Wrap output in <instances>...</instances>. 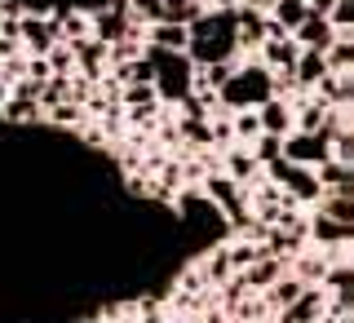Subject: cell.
Segmentation results:
<instances>
[{"label":"cell","instance_id":"obj_1","mask_svg":"<svg viewBox=\"0 0 354 323\" xmlns=\"http://www.w3.org/2000/svg\"><path fill=\"white\" fill-rule=\"evenodd\" d=\"M186 58L195 66L239 58L235 49V9H204L186 22Z\"/></svg>","mask_w":354,"mask_h":323},{"label":"cell","instance_id":"obj_2","mask_svg":"<svg viewBox=\"0 0 354 323\" xmlns=\"http://www.w3.org/2000/svg\"><path fill=\"white\" fill-rule=\"evenodd\" d=\"M151 62V89L160 98V107H177L182 98H191V80H195V62L186 53L173 49H155V44H142Z\"/></svg>","mask_w":354,"mask_h":323},{"label":"cell","instance_id":"obj_3","mask_svg":"<svg viewBox=\"0 0 354 323\" xmlns=\"http://www.w3.org/2000/svg\"><path fill=\"white\" fill-rule=\"evenodd\" d=\"M274 89H270V71L252 58V62H239L235 75L217 89V102L226 111H257L261 102H270Z\"/></svg>","mask_w":354,"mask_h":323},{"label":"cell","instance_id":"obj_4","mask_svg":"<svg viewBox=\"0 0 354 323\" xmlns=\"http://www.w3.org/2000/svg\"><path fill=\"white\" fill-rule=\"evenodd\" d=\"M261 177L266 182H274L283 195H292L301 208H315L319 204V195H324V186H319V177L315 169H306V164H292V160H270V164H261Z\"/></svg>","mask_w":354,"mask_h":323},{"label":"cell","instance_id":"obj_5","mask_svg":"<svg viewBox=\"0 0 354 323\" xmlns=\"http://www.w3.org/2000/svg\"><path fill=\"white\" fill-rule=\"evenodd\" d=\"M279 155H283V160H292V164L315 169V164L328 160V138H324V133H288Z\"/></svg>","mask_w":354,"mask_h":323},{"label":"cell","instance_id":"obj_6","mask_svg":"<svg viewBox=\"0 0 354 323\" xmlns=\"http://www.w3.org/2000/svg\"><path fill=\"white\" fill-rule=\"evenodd\" d=\"M261 40H266V14L239 5L235 9V49H239V58H252V53L261 49Z\"/></svg>","mask_w":354,"mask_h":323},{"label":"cell","instance_id":"obj_7","mask_svg":"<svg viewBox=\"0 0 354 323\" xmlns=\"http://www.w3.org/2000/svg\"><path fill=\"white\" fill-rule=\"evenodd\" d=\"M18 40H22V53H27V58H40V53H49V44H58V36H53V27H49L44 14H22L18 18Z\"/></svg>","mask_w":354,"mask_h":323},{"label":"cell","instance_id":"obj_8","mask_svg":"<svg viewBox=\"0 0 354 323\" xmlns=\"http://www.w3.org/2000/svg\"><path fill=\"white\" fill-rule=\"evenodd\" d=\"M71 58H75V75H88V80H102L106 75V44L102 40H80L71 44Z\"/></svg>","mask_w":354,"mask_h":323},{"label":"cell","instance_id":"obj_9","mask_svg":"<svg viewBox=\"0 0 354 323\" xmlns=\"http://www.w3.org/2000/svg\"><path fill=\"white\" fill-rule=\"evenodd\" d=\"M292 40L301 44V49H319V53H324L328 44L337 40V31H332V22H328L324 14H306V18H301V27L292 31Z\"/></svg>","mask_w":354,"mask_h":323},{"label":"cell","instance_id":"obj_10","mask_svg":"<svg viewBox=\"0 0 354 323\" xmlns=\"http://www.w3.org/2000/svg\"><path fill=\"white\" fill-rule=\"evenodd\" d=\"M257 124H261V133H270V138H288V133H292V107H288L283 98H270V102L257 107Z\"/></svg>","mask_w":354,"mask_h":323},{"label":"cell","instance_id":"obj_11","mask_svg":"<svg viewBox=\"0 0 354 323\" xmlns=\"http://www.w3.org/2000/svg\"><path fill=\"white\" fill-rule=\"evenodd\" d=\"M243 275V288L248 293H266L279 275H288V261H279V257H261V261H252L248 270H239Z\"/></svg>","mask_w":354,"mask_h":323},{"label":"cell","instance_id":"obj_12","mask_svg":"<svg viewBox=\"0 0 354 323\" xmlns=\"http://www.w3.org/2000/svg\"><path fill=\"white\" fill-rule=\"evenodd\" d=\"M147 44L186 53V22H147Z\"/></svg>","mask_w":354,"mask_h":323},{"label":"cell","instance_id":"obj_13","mask_svg":"<svg viewBox=\"0 0 354 323\" xmlns=\"http://www.w3.org/2000/svg\"><path fill=\"white\" fill-rule=\"evenodd\" d=\"M315 177H319L324 191H354V164L324 160V164H315Z\"/></svg>","mask_w":354,"mask_h":323},{"label":"cell","instance_id":"obj_14","mask_svg":"<svg viewBox=\"0 0 354 323\" xmlns=\"http://www.w3.org/2000/svg\"><path fill=\"white\" fill-rule=\"evenodd\" d=\"M235 275V266H230V257H226V248H217V252H208L204 257V266H199V279H204V288H221Z\"/></svg>","mask_w":354,"mask_h":323},{"label":"cell","instance_id":"obj_15","mask_svg":"<svg viewBox=\"0 0 354 323\" xmlns=\"http://www.w3.org/2000/svg\"><path fill=\"white\" fill-rule=\"evenodd\" d=\"M324 62H328V71L332 75H341V71H354V36H337L324 49Z\"/></svg>","mask_w":354,"mask_h":323},{"label":"cell","instance_id":"obj_16","mask_svg":"<svg viewBox=\"0 0 354 323\" xmlns=\"http://www.w3.org/2000/svg\"><path fill=\"white\" fill-rule=\"evenodd\" d=\"M75 124H84V107L75 102H58L44 111V129H75Z\"/></svg>","mask_w":354,"mask_h":323},{"label":"cell","instance_id":"obj_17","mask_svg":"<svg viewBox=\"0 0 354 323\" xmlns=\"http://www.w3.org/2000/svg\"><path fill=\"white\" fill-rule=\"evenodd\" d=\"M226 257H230V266H235V270H248L252 261H261L266 257V248L261 243H252V239H235V243H226Z\"/></svg>","mask_w":354,"mask_h":323},{"label":"cell","instance_id":"obj_18","mask_svg":"<svg viewBox=\"0 0 354 323\" xmlns=\"http://www.w3.org/2000/svg\"><path fill=\"white\" fill-rule=\"evenodd\" d=\"M230 133H235V142H243V147H252V138H261L257 111H230Z\"/></svg>","mask_w":354,"mask_h":323},{"label":"cell","instance_id":"obj_19","mask_svg":"<svg viewBox=\"0 0 354 323\" xmlns=\"http://www.w3.org/2000/svg\"><path fill=\"white\" fill-rule=\"evenodd\" d=\"M44 62H49L53 75H75V58H71V44H49V53H44Z\"/></svg>","mask_w":354,"mask_h":323},{"label":"cell","instance_id":"obj_20","mask_svg":"<svg viewBox=\"0 0 354 323\" xmlns=\"http://www.w3.org/2000/svg\"><path fill=\"white\" fill-rule=\"evenodd\" d=\"M328 22L337 36H354V0H337V5L328 9Z\"/></svg>","mask_w":354,"mask_h":323},{"label":"cell","instance_id":"obj_21","mask_svg":"<svg viewBox=\"0 0 354 323\" xmlns=\"http://www.w3.org/2000/svg\"><path fill=\"white\" fill-rule=\"evenodd\" d=\"M279 147H283V138H270V133H261V138H252V160L257 164H270V160H279Z\"/></svg>","mask_w":354,"mask_h":323},{"label":"cell","instance_id":"obj_22","mask_svg":"<svg viewBox=\"0 0 354 323\" xmlns=\"http://www.w3.org/2000/svg\"><path fill=\"white\" fill-rule=\"evenodd\" d=\"M306 5H310V14H324L328 18V9L337 5V0H306Z\"/></svg>","mask_w":354,"mask_h":323},{"label":"cell","instance_id":"obj_23","mask_svg":"<svg viewBox=\"0 0 354 323\" xmlns=\"http://www.w3.org/2000/svg\"><path fill=\"white\" fill-rule=\"evenodd\" d=\"M243 5H248V9H257V14H270V9H274V0H243Z\"/></svg>","mask_w":354,"mask_h":323},{"label":"cell","instance_id":"obj_24","mask_svg":"<svg viewBox=\"0 0 354 323\" xmlns=\"http://www.w3.org/2000/svg\"><path fill=\"white\" fill-rule=\"evenodd\" d=\"M208 5H213V9H239L243 0H208Z\"/></svg>","mask_w":354,"mask_h":323},{"label":"cell","instance_id":"obj_25","mask_svg":"<svg viewBox=\"0 0 354 323\" xmlns=\"http://www.w3.org/2000/svg\"><path fill=\"white\" fill-rule=\"evenodd\" d=\"M5 98H9V84H5V80H0V107H5Z\"/></svg>","mask_w":354,"mask_h":323},{"label":"cell","instance_id":"obj_26","mask_svg":"<svg viewBox=\"0 0 354 323\" xmlns=\"http://www.w3.org/2000/svg\"><path fill=\"white\" fill-rule=\"evenodd\" d=\"M315 323H332V319H328V315H324V319H315Z\"/></svg>","mask_w":354,"mask_h":323}]
</instances>
